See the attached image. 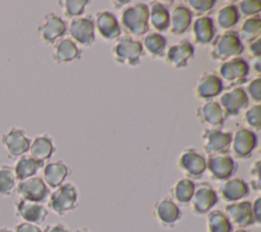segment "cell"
<instances>
[{"label":"cell","mask_w":261,"mask_h":232,"mask_svg":"<svg viewBox=\"0 0 261 232\" xmlns=\"http://www.w3.org/2000/svg\"><path fill=\"white\" fill-rule=\"evenodd\" d=\"M244 51L243 43L236 31H227L212 40L210 57L214 60H225L239 56Z\"/></svg>","instance_id":"obj_1"},{"label":"cell","mask_w":261,"mask_h":232,"mask_svg":"<svg viewBox=\"0 0 261 232\" xmlns=\"http://www.w3.org/2000/svg\"><path fill=\"white\" fill-rule=\"evenodd\" d=\"M77 190L71 183H63L57 187L48 199V207L56 215L62 216L77 206Z\"/></svg>","instance_id":"obj_2"},{"label":"cell","mask_w":261,"mask_h":232,"mask_svg":"<svg viewBox=\"0 0 261 232\" xmlns=\"http://www.w3.org/2000/svg\"><path fill=\"white\" fill-rule=\"evenodd\" d=\"M148 21L149 8L144 3H138L127 7L121 15L122 27L135 36H143L148 32Z\"/></svg>","instance_id":"obj_3"},{"label":"cell","mask_w":261,"mask_h":232,"mask_svg":"<svg viewBox=\"0 0 261 232\" xmlns=\"http://www.w3.org/2000/svg\"><path fill=\"white\" fill-rule=\"evenodd\" d=\"M1 144L8 158H18L29 151L31 139L22 128L11 127L1 136Z\"/></svg>","instance_id":"obj_4"},{"label":"cell","mask_w":261,"mask_h":232,"mask_svg":"<svg viewBox=\"0 0 261 232\" xmlns=\"http://www.w3.org/2000/svg\"><path fill=\"white\" fill-rule=\"evenodd\" d=\"M112 52L118 63L135 66L140 63L143 55V45L140 41L134 40L129 36H124L117 41Z\"/></svg>","instance_id":"obj_5"},{"label":"cell","mask_w":261,"mask_h":232,"mask_svg":"<svg viewBox=\"0 0 261 232\" xmlns=\"http://www.w3.org/2000/svg\"><path fill=\"white\" fill-rule=\"evenodd\" d=\"M15 191L20 198L39 203H43L50 195V188L46 185L44 180L38 176L18 181L15 186Z\"/></svg>","instance_id":"obj_6"},{"label":"cell","mask_w":261,"mask_h":232,"mask_svg":"<svg viewBox=\"0 0 261 232\" xmlns=\"http://www.w3.org/2000/svg\"><path fill=\"white\" fill-rule=\"evenodd\" d=\"M206 170L212 179L225 181L233 176L238 170V165L229 154L218 153L209 155L206 159Z\"/></svg>","instance_id":"obj_7"},{"label":"cell","mask_w":261,"mask_h":232,"mask_svg":"<svg viewBox=\"0 0 261 232\" xmlns=\"http://www.w3.org/2000/svg\"><path fill=\"white\" fill-rule=\"evenodd\" d=\"M218 195L212 186L208 183L195 185V190L190 201L191 207L196 215L208 214L217 203Z\"/></svg>","instance_id":"obj_8"},{"label":"cell","mask_w":261,"mask_h":232,"mask_svg":"<svg viewBox=\"0 0 261 232\" xmlns=\"http://www.w3.org/2000/svg\"><path fill=\"white\" fill-rule=\"evenodd\" d=\"M15 216L21 219L23 222L40 225L45 222L48 217V210L43 203L29 201L22 198H18L14 202Z\"/></svg>","instance_id":"obj_9"},{"label":"cell","mask_w":261,"mask_h":232,"mask_svg":"<svg viewBox=\"0 0 261 232\" xmlns=\"http://www.w3.org/2000/svg\"><path fill=\"white\" fill-rule=\"evenodd\" d=\"M249 71V64L245 59L234 57L223 62L218 72L221 79L228 82L230 86H237L247 81Z\"/></svg>","instance_id":"obj_10"},{"label":"cell","mask_w":261,"mask_h":232,"mask_svg":"<svg viewBox=\"0 0 261 232\" xmlns=\"http://www.w3.org/2000/svg\"><path fill=\"white\" fill-rule=\"evenodd\" d=\"M178 167L189 179H199L206 171V158L197 150L189 148L180 154Z\"/></svg>","instance_id":"obj_11"},{"label":"cell","mask_w":261,"mask_h":232,"mask_svg":"<svg viewBox=\"0 0 261 232\" xmlns=\"http://www.w3.org/2000/svg\"><path fill=\"white\" fill-rule=\"evenodd\" d=\"M66 24L58 15L50 12L45 15L42 24L38 27L41 39L47 44H53L66 33Z\"/></svg>","instance_id":"obj_12"},{"label":"cell","mask_w":261,"mask_h":232,"mask_svg":"<svg viewBox=\"0 0 261 232\" xmlns=\"http://www.w3.org/2000/svg\"><path fill=\"white\" fill-rule=\"evenodd\" d=\"M224 214L231 225L245 229L253 224L255 220L252 213V202L248 200L228 203L224 207Z\"/></svg>","instance_id":"obj_13"},{"label":"cell","mask_w":261,"mask_h":232,"mask_svg":"<svg viewBox=\"0 0 261 232\" xmlns=\"http://www.w3.org/2000/svg\"><path fill=\"white\" fill-rule=\"evenodd\" d=\"M204 139L203 148L209 155L226 153L230 147L232 135L227 132H222L218 129H207L202 134Z\"/></svg>","instance_id":"obj_14"},{"label":"cell","mask_w":261,"mask_h":232,"mask_svg":"<svg viewBox=\"0 0 261 232\" xmlns=\"http://www.w3.org/2000/svg\"><path fill=\"white\" fill-rule=\"evenodd\" d=\"M154 216L164 227L174 226L182 217V213L171 198L165 197L157 201L154 205Z\"/></svg>","instance_id":"obj_15"},{"label":"cell","mask_w":261,"mask_h":232,"mask_svg":"<svg viewBox=\"0 0 261 232\" xmlns=\"http://www.w3.org/2000/svg\"><path fill=\"white\" fill-rule=\"evenodd\" d=\"M231 150L238 158H248L257 146V135L249 129H240L231 139Z\"/></svg>","instance_id":"obj_16"},{"label":"cell","mask_w":261,"mask_h":232,"mask_svg":"<svg viewBox=\"0 0 261 232\" xmlns=\"http://www.w3.org/2000/svg\"><path fill=\"white\" fill-rule=\"evenodd\" d=\"M248 95L241 87H236L230 91L225 92L219 100V105L226 117L237 115L242 109L248 106Z\"/></svg>","instance_id":"obj_17"},{"label":"cell","mask_w":261,"mask_h":232,"mask_svg":"<svg viewBox=\"0 0 261 232\" xmlns=\"http://www.w3.org/2000/svg\"><path fill=\"white\" fill-rule=\"evenodd\" d=\"M218 191L224 201L231 203L246 198L250 193V188L245 180L241 178H229L219 185Z\"/></svg>","instance_id":"obj_18"},{"label":"cell","mask_w":261,"mask_h":232,"mask_svg":"<svg viewBox=\"0 0 261 232\" xmlns=\"http://www.w3.org/2000/svg\"><path fill=\"white\" fill-rule=\"evenodd\" d=\"M70 36L83 46H91L95 41V25L86 17L74 18L69 25Z\"/></svg>","instance_id":"obj_19"},{"label":"cell","mask_w":261,"mask_h":232,"mask_svg":"<svg viewBox=\"0 0 261 232\" xmlns=\"http://www.w3.org/2000/svg\"><path fill=\"white\" fill-rule=\"evenodd\" d=\"M195 48L188 40H182L172 45L166 53V60L176 68L186 67L194 57Z\"/></svg>","instance_id":"obj_20"},{"label":"cell","mask_w":261,"mask_h":232,"mask_svg":"<svg viewBox=\"0 0 261 232\" xmlns=\"http://www.w3.org/2000/svg\"><path fill=\"white\" fill-rule=\"evenodd\" d=\"M43 180L49 188L56 189L62 185L70 174V169L62 160L48 163L43 167Z\"/></svg>","instance_id":"obj_21"},{"label":"cell","mask_w":261,"mask_h":232,"mask_svg":"<svg viewBox=\"0 0 261 232\" xmlns=\"http://www.w3.org/2000/svg\"><path fill=\"white\" fill-rule=\"evenodd\" d=\"M196 114L201 123L212 127V129L221 127L226 119L224 111L216 101H209L203 104L197 109Z\"/></svg>","instance_id":"obj_22"},{"label":"cell","mask_w":261,"mask_h":232,"mask_svg":"<svg viewBox=\"0 0 261 232\" xmlns=\"http://www.w3.org/2000/svg\"><path fill=\"white\" fill-rule=\"evenodd\" d=\"M95 25L99 34L105 40H114L121 34L117 19L110 11L98 12L96 14Z\"/></svg>","instance_id":"obj_23"},{"label":"cell","mask_w":261,"mask_h":232,"mask_svg":"<svg viewBox=\"0 0 261 232\" xmlns=\"http://www.w3.org/2000/svg\"><path fill=\"white\" fill-rule=\"evenodd\" d=\"M223 90V83L219 77L214 74H207L201 77L196 83V94L203 99L215 97Z\"/></svg>","instance_id":"obj_24"},{"label":"cell","mask_w":261,"mask_h":232,"mask_svg":"<svg viewBox=\"0 0 261 232\" xmlns=\"http://www.w3.org/2000/svg\"><path fill=\"white\" fill-rule=\"evenodd\" d=\"M29 151L33 158L44 163L51 158L55 151V146L52 138L47 134H43L36 136L33 141H31Z\"/></svg>","instance_id":"obj_25"},{"label":"cell","mask_w":261,"mask_h":232,"mask_svg":"<svg viewBox=\"0 0 261 232\" xmlns=\"http://www.w3.org/2000/svg\"><path fill=\"white\" fill-rule=\"evenodd\" d=\"M81 50L70 39H61L54 46L53 59L56 63H65L81 57Z\"/></svg>","instance_id":"obj_26"},{"label":"cell","mask_w":261,"mask_h":232,"mask_svg":"<svg viewBox=\"0 0 261 232\" xmlns=\"http://www.w3.org/2000/svg\"><path fill=\"white\" fill-rule=\"evenodd\" d=\"M44 167V163L33 158L31 155L23 154L17 158L13 170L17 181H22L36 176L40 169Z\"/></svg>","instance_id":"obj_27"},{"label":"cell","mask_w":261,"mask_h":232,"mask_svg":"<svg viewBox=\"0 0 261 232\" xmlns=\"http://www.w3.org/2000/svg\"><path fill=\"white\" fill-rule=\"evenodd\" d=\"M193 18V12L185 5H178L173 8L170 16V32L174 35L184 34L190 27Z\"/></svg>","instance_id":"obj_28"},{"label":"cell","mask_w":261,"mask_h":232,"mask_svg":"<svg viewBox=\"0 0 261 232\" xmlns=\"http://www.w3.org/2000/svg\"><path fill=\"white\" fill-rule=\"evenodd\" d=\"M215 29L212 18L202 16L197 18L193 24V36L198 44H208L214 39Z\"/></svg>","instance_id":"obj_29"},{"label":"cell","mask_w":261,"mask_h":232,"mask_svg":"<svg viewBox=\"0 0 261 232\" xmlns=\"http://www.w3.org/2000/svg\"><path fill=\"white\" fill-rule=\"evenodd\" d=\"M149 19L155 30L165 32L170 26V15L167 7L160 2H153L149 10Z\"/></svg>","instance_id":"obj_30"},{"label":"cell","mask_w":261,"mask_h":232,"mask_svg":"<svg viewBox=\"0 0 261 232\" xmlns=\"http://www.w3.org/2000/svg\"><path fill=\"white\" fill-rule=\"evenodd\" d=\"M195 185L196 184L193 182V180L189 178H184L176 181L171 188V199L175 203L179 204L190 203L195 190Z\"/></svg>","instance_id":"obj_31"},{"label":"cell","mask_w":261,"mask_h":232,"mask_svg":"<svg viewBox=\"0 0 261 232\" xmlns=\"http://www.w3.org/2000/svg\"><path fill=\"white\" fill-rule=\"evenodd\" d=\"M207 232H232V225L223 212L213 210L207 215Z\"/></svg>","instance_id":"obj_32"},{"label":"cell","mask_w":261,"mask_h":232,"mask_svg":"<svg viewBox=\"0 0 261 232\" xmlns=\"http://www.w3.org/2000/svg\"><path fill=\"white\" fill-rule=\"evenodd\" d=\"M16 177L13 167L9 165L0 166V196H9L16 186Z\"/></svg>","instance_id":"obj_33"},{"label":"cell","mask_w":261,"mask_h":232,"mask_svg":"<svg viewBox=\"0 0 261 232\" xmlns=\"http://www.w3.org/2000/svg\"><path fill=\"white\" fill-rule=\"evenodd\" d=\"M261 33V19L259 15H254L246 19L241 29V35H239L241 41L251 43L258 39Z\"/></svg>","instance_id":"obj_34"},{"label":"cell","mask_w":261,"mask_h":232,"mask_svg":"<svg viewBox=\"0 0 261 232\" xmlns=\"http://www.w3.org/2000/svg\"><path fill=\"white\" fill-rule=\"evenodd\" d=\"M240 19V12L237 5L229 4L222 7L217 14V24L222 30H229L234 27Z\"/></svg>","instance_id":"obj_35"},{"label":"cell","mask_w":261,"mask_h":232,"mask_svg":"<svg viewBox=\"0 0 261 232\" xmlns=\"http://www.w3.org/2000/svg\"><path fill=\"white\" fill-rule=\"evenodd\" d=\"M166 44V38L158 33H151L144 39L145 48L154 57H161L163 55Z\"/></svg>","instance_id":"obj_36"},{"label":"cell","mask_w":261,"mask_h":232,"mask_svg":"<svg viewBox=\"0 0 261 232\" xmlns=\"http://www.w3.org/2000/svg\"><path fill=\"white\" fill-rule=\"evenodd\" d=\"M59 4L64 9V14L68 17L81 15L85 7L89 4L88 0H65L59 1Z\"/></svg>","instance_id":"obj_37"},{"label":"cell","mask_w":261,"mask_h":232,"mask_svg":"<svg viewBox=\"0 0 261 232\" xmlns=\"http://www.w3.org/2000/svg\"><path fill=\"white\" fill-rule=\"evenodd\" d=\"M260 111L261 107L259 104L252 106L245 113V121L247 125L255 130H260L261 128V120H260Z\"/></svg>","instance_id":"obj_38"},{"label":"cell","mask_w":261,"mask_h":232,"mask_svg":"<svg viewBox=\"0 0 261 232\" xmlns=\"http://www.w3.org/2000/svg\"><path fill=\"white\" fill-rule=\"evenodd\" d=\"M238 10L242 14L246 16H251V15H258L261 9V4L258 1H251V0H244L239 3Z\"/></svg>","instance_id":"obj_39"},{"label":"cell","mask_w":261,"mask_h":232,"mask_svg":"<svg viewBox=\"0 0 261 232\" xmlns=\"http://www.w3.org/2000/svg\"><path fill=\"white\" fill-rule=\"evenodd\" d=\"M188 4L197 15H201L203 13L209 12L215 6V1L214 0H189Z\"/></svg>","instance_id":"obj_40"},{"label":"cell","mask_w":261,"mask_h":232,"mask_svg":"<svg viewBox=\"0 0 261 232\" xmlns=\"http://www.w3.org/2000/svg\"><path fill=\"white\" fill-rule=\"evenodd\" d=\"M247 92L253 101L259 103L261 100V79L256 78L247 87Z\"/></svg>","instance_id":"obj_41"},{"label":"cell","mask_w":261,"mask_h":232,"mask_svg":"<svg viewBox=\"0 0 261 232\" xmlns=\"http://www.w3.org/2000/svg\"><path fill=\"white\" fill-rule=\"evenodd\" d=\"M13 232H43V230L38 225L21 222L14 227Z\"/></svg>","instance_id":"obj_42"},{"label":"cell","mask_w":261,"mask_h":232,"mask_svg":"<svg viewBox=\"0 0 261 232\" xmlns=\"http://www.w3.org/2000/svg\"><path fill=\"white\" fill-rule=\"evenodd\" d=\"M252 213L255 223L259 224L261 222V197H257L252 203Z\"/></svg>","instance_id":"obj_43"},{"label":"cell","mask_w":261,"mask_h":232,"mask_svg":"<svg viewBox=\"0 0 261 232\" xmlns=\"http://www.w3.org/2000/svg\"><path fill=\"white\" fill-rule=\"evenodd\" d=\"M250 174H251V176H253V177L256 178L255 184L253 185V188L256 189V190H259V189H260V175H259V174H260V161H259V160H257V161L253 165Z\"/></svg>","instance_id":"obj_44"},{"label":"cell","mask_w":261,"mask_h":232,"mask_svg":"<svg viewBox=\"0 0 261 232\" xmlns=\"http://www.w3.org/2000/svg\"><path fill=\"white\" fill-rule=\"evenodd\" d=\"M43 232H70L69 229L62 223H55L47 225Z\"/></svg>","instance_id":"obj_45"},{"label":"cell","mask_w":261,"mask_h":232,"mask_svg":"<svg viewBox=\"0 0 261 232\" xmlns=\"http://www.w3.org/2000/svg\"><path fill=\"white\" fill-rule=\"evenodd\" d=\"M249 50H250V52H251L253 55H255V56H257V57L260 56V54H261V48H260V39H259V38L250 43V45H249Z\"/></svg>","instance_id":"obj_46"},{"label":"cell","mask_w":261,"mask_h":232,"mask_svg":"<svg viewBox=\"0 0 261 232\" xmlns=\"http://www.w3.org/2000/svg\"><path fill=\"white\" fill-rule=\"evenodd\" d=\"M254 68L256 69L257 73H260L261 72V67H260V58L257 57L256 61L254 62Z\"/></svg>","instance_id":"obj_47"},{"label":"cell","mask_w":261,"mask_h":232,"mask_svg":"<svg viewBox=\"0 0 261 232\" xmlns=\"http://www.w3.org/2000/svg\"><path fill=\"white\" fill-rule=\"evenodd\" d=\"M75 232H94V231H92V230H90L88 228H81V229L75 230Z\"/></svg>","instance_id":"obj_48"},{"label":"cell","mask_w":261,"mask_h":232,"mask_svg":"<svg viewBox=\"0 0 261 232\" xmlns=\"http://www.w3.org/2000/svg\"><path fill=\"white\" fill-rule=\"evenodd\" d=\"M0 232H13V230H11L7 227H2V228H0Z\"/></svg>","instance_id":"obj_49"},{"label":"cell","mask_w":261,"mask_h":232,"mask_svg":"<svg viewBox=\"0 0 261 232\" xmlns=\"http://www.w3.org/2000/svg\"><path fill=\"white\" fill-rule=\"evenodd\" d=\"M232 232H249V231H248V230H246V229L240 228V229H237V230H234V231H232Z\"/></svg>","instance_id":"obj_50"}]
</instances>
